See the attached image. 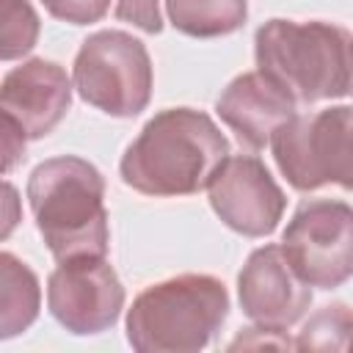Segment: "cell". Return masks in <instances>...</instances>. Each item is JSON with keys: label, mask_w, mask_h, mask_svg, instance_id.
Masks as SVG:
<instances>
[{"label": "cell", "mask_w": 353, "mask_h": 353, "mask_svg": "<svg viewBox=\"0 0 353 353\" xmlns=\"http://www.w3.org/2000/svg\"><path fill=\"white\" fill-rule=\"evenodd\" d=\"M226 157L229 141L204 110L165 108L127 146L119 174L143 196H190L212 182Z\"/></svg>", "instance_id": "1"}, {"label": "cell", "mask_w": 353, "mask_h": 353, "mask_svg": "<svg viewBox=\"0 0 353 353\" xmlns=\"http://www.w3.org/2000/svg\"><path fill=\"white\" fill-rule=\"evenodd\" d=\"M28 204L58 262L108 254L105 176L94 163L77 154L41 160L28 176Z\"/></svg>", "instance_id": "2"}, {"label": "cell", "mask_w": 353, "mask_h": 353, "mask_svg": "<svg viewBox=\"0 0 353 353\" xmlns=\"http://www.w3.org/2000/svg\"><path fill=\"white\" fill-rule=\"evenodd\" d=\"M350 41L345 28L323 19H268L254 36V55L298 105H314L350 94Z\"/></svg>", "instance_id": "3"}, {"label": "cell", "mask_w": 353, "mask_h": 353, "mask_svg": "<svg viewBox=\"0 0 353 353\" xmlns=\"http://www.w3.org/2000/svg\"><path fill=\"white\" fill-rule=\"evenodd\" d=\"M229 314L221 279L182 273L149 284L127 309V342L138 353H196L212 342Z\"/></svg>", "instance_id": "4"}, {"label": "cell", "mask_w": 353, "mask_h": 353, "mask_svg": "<svg viewBox=\"0 0 353 353\" xmlns=\"http://www.w3.org/2000/svg\"><path fill=\"white\" fill-rule=\"evenodd\" d=\"M273 160L295 190L328 182L353 190V105L295 113L270 138Z\"/></svg>", "instance_id": "5"}, {"label": "cell", "mask_w": 353, "mask_h": 353, "mask_svg": "<svg viewBox=\"0 0 353 353\" xmlns=\"http://www.w3.org/2000/svg\"><path fill=\"white\" fill-rule=\"evenodd\" d=\"M72 80L80 99L91 108L116 119H132L152 99V58L146 44L132 33L97 30L80 44Z\"/></svg>", "instance_id": "6"}, {"label": "cell", "mask_w": 353, "mask_h": 353, "mask_svg": "<svg viewBox=\"0 0 353 353\" xmlns=\"http://www.w3.org/2000/svg\"><path fill=\"white\" fill-rule=\"evenodd\" d=\"M281 248L309 287H342L353 279V207L339 199L301 201L281 234Z\"/></svg>", "instance_id": "7"}, {"label": "cell", "mask_w": 353, "mask_h": 353, "mask_svg": "<svg viewBox=\"0 0 353 353\" xmlns=\"http://www.w3.org/2000/svg\"><path fill=\"white\" fill-rule=\"evenodd\" d=\"M47 309L74 336H94L116 325L124 287L105 256L58 262L47 279Z\"/></svg>", "instance_id": "8"}, {"label": "cell", "mask_w": 353, "mask_h": 353, "mask_svg": "<svg viewBox=\"0 0 353 353\" xmlns=\"http://www.w3.org/2000/svg\"><path fill=\"white\" fill-rule=\"evenodd\" d=\"M212 212L243 237H265L276 232L287 196L254 154H229L207 185Z\"/></svg>", "instance_id": "9"}, {"label": "cell", "mask_w": 353, "mask_h": 353, "mask_svg": "<svg viewBox=\"0 0 353 353\" xmlns=\"http://www.w3.org/2000/svg\"><path fill=\"white\" fill-rule=\"evenodd\" d=\"M237 295L248 320L279 331L295 325L312 303V287L290 265L284 248L273 243L251 251L237 276Z\"/></svg>", "instance_id": "10"}, {"label": "cell", "mask_w": 353, "mask_h": 353, "mask_svg": "<svg viewBox=\"0 0 353 353\" xmlns=\"http://www.w3.org/2000/svg\"><path fill=\"white\" fill-rule=\"evenodd\" d=\"M66 69L47 58H28L6 72L0 85V116L11 119L28 141L50 135L72 105Z\"/></svg>", "instance_id": "11"}, {"label": "cell", "mask_w": 353, "mask_h": 353, "mask_svg": "<svg viewBox=\"0 0 353 353\" xmlns=\"http://www.w3.org/2000/svg\"><path fill=\"white\" fill-rule=\"evenodd\" d=\"M215 113L243 146L259 152L270 143L273 132L298 113V102L276 80L256 69L237 74L221 91Z\"/></svg>", "instance_id": "12"}, {"label": "cell", "mask_w": 353, "mask_h": 353, "mask_svg": "<svg viewBox=\"0 0 353 353\" xmlns=\"http://www.w3.org/2000/svg\"><path fill=\"white\" fill-rule=\"evenodd\" d=\"M41 309L39 276L11 251L0 254V339H11L33 325Z\"/></svg>", "instance_id": "13"}, {"label": "cell", "mask_w": 353, "mask_h": 353, "mask_svg": "<svg viewBox=\"0 0 353 353\" xmlns=\"http://www.w3.org/2000/svg\"><path fill=\"white\" fill-rule=\"evenodd\" d=\"M165 14L185 36L215 39L243 28L248 0H165Z\"/></svg>", "instance_id": "14"}, {"label": "cell", "mask_w": 353, "mask_h": 353, "mask_svg": "<svg viewBox=\"0 0 353 353\" xmlns=\"http://www.w3.org/2000/svg\"><path fill=\"white\" fill-rule=\"evenodd\" d=\"M295 350H353V309L345 303L317 309L298 331Z\"/></svg>", "instance_id": "15"}, {"label": "cell", "mask_w": 353, "mask_h": 353, "mask_svg": "<svg viewBox=\"0 0 353 353\" xmlns=\"http://www.w3.org/2000/svg\"><path fill=\"white\" fill-rule=\"evenodd\" d=\"M39 14L28 0H3V30H0V58L17 61L28 55L39 41Z\"/></svg>", "instance_id": "16"}, {"label": "cell", "mask_w": 353, "mask_h": 353, "mask_svg": "<svg viewBox=\"0 0 353 353\" xmlns=\"http://www.w3.org/2000/svg\"><path fill=\"white\" fill-rule=\"evenodd\" d=\"M41 3L50 17L69 22V25L99 22L110 8V0H41Z\"/></svg>", "instance_id": "17"}, {"label": "cell", "mask_w": 353, "mask_h": 353, "mask_svg": "<svg viewBox=\"0 0 353 353\" xmlns=\"http://www.w3.org/2000/svg\"><path fill=\"white\" fill-rule=\"evenodd\" d=\"M116 19L130 22L132 28H138L143 33L163 30L160 0H116Z\"/></svg>", "instance_id": "18"}, {"label": "cell", "mask_w": 353, "mask_h": 353, "mask_svg": "<svg viewBox=\"0 0 353 353\" xmlns=\"http://www.w3.org/2000/svg\"><path fill=\"white\" fill-rule=\"evenodd\" d=\"M25 132L11 121V119H6L3 116V149H6V171H11L14 165H17V160L19 157H25Z\"/></svg>", "instance_id": "19"}, {"label": "cell", "mask_w": 353, "mask_h": 353, "mask_svg": "<svg viewBox=\"0 0 353 353\" xmlns=\"http://www.w3.org/2000/svg\"><path fill=\"white\" fill-rule=\"evenodd\" d=\"M350 66H353V41H350Z\"/></svg>", "instance_id": "20"}]
</instances>
